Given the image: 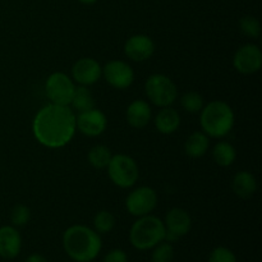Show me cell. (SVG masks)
I'll list each match as a JSON object with an SVG mask.
<instances>
[{
	"label": "cell",
	"mask_w": 262,
	"mask_h": 262,
	"mask_svg": "<svg viewBox=\"0 0 262 262\" xmlns=\"http://www.w3.org/2000/svg\"><path fill=\"white\" fill-rule=\"evenodd\" d=\"M76 90V83L64 72H54L45 82V92L51 104L69 106L72 96Z\"/></svg>",
	"instance_id": "7"
},
{
	"label": "cell",
	"mask_w": 262,
	"mask_h": 262,
	"mask_svg": "<svg viewBox=\"0 0 262 262\" xmlns=\"http://www.w3.org/2000/svg\"><path fill=\"white\" fill-rule=\"evenodd\" d=\"M233 66L241 74L257 73L262 67V51L256 43H245L237 49L233 56Z\"/></svg>",
	"instance_id": "11"
},
{
	"label": "cell",
	"mask_w": 262,
	"mask_h": 262,
	"mask_svg": "<svg viewBox=\"0 0 262 262\" xmlns=\"http://www.w3.org/2000/svg\"><path fill=\"white\" fill-rule=\"evenodd\" d=\"M71 109L74 113H82L86 110L95 107V99L92 92L90 91L87 86H76V90L72 96L71 104H69Z\"/></svg>",
	"instance_id": "20"
},
{
	"label": "cell",
	"mask_w": 262,
	"mask_h": 262,
	"mask_svg": "<svg viewBox=\"0 0 262 262\" xmlns=\"http://www.w3.org/2000/svg\"><path fill=\"white\" fill-rule=\"evenodd\" d=\"M165 241L164 222L155 215L137 217L129 230V242L136 250L148 251Z\"/></svg>",
	"instance_id": "4"
},
{
	"label": "cell",
	"mask_w": 262,
	"mask_h": 262,
	"mask_svg": "<svg viewBox=\"0 0 262 262\" xmlns=\"http://www.w3.org/2000/svg\"><path fill=\"white\" fill-rule=\"evenodd\" d=\"M71 77L74 83L79 86H91L99 82L102 77V67L96 59L81 58L73 64Z\"/></svg>",
	"instance_id": "13"
},
{
	"label": "cell",
	"mask_w": 262,
	"mask_h": 262,
	"mask_svg": "<svg viewBox=\"0 0 262 262\" xmlns=\"http://www.w3.org/2000/svg\"><path fill=\"white\" fill-rule=\"evenodd\" d=\"M154 123H155V128L159 133L173 135L181 127V115L176 109L170 106L160 107Z\"/></svg>",
	"instance_id": "17"
},
{
	"label": "cell",
	"mask_w": 262,
	"mask_h": 262,
	"mask_svg": "<svg viewBox=\"0 0 262 262\" xmlns=\"http://www.w3.org/2000/svg\"><path fill=\"white\" fill-rule=\"evenodd\" d=\"M77 2L81 3V4H84V5H92V4H95L97 0H77Z\"/></svg>",
	"instance_id": "31"
},
{
	"label": "cell",
	"mask_w": 262,
	"mask_h": 262,
	"mask_svg": "<svg viewBox=\"0 0 262 262\" xmlns=\"http://www.w3.org/2000/svg\"><path fill=\"white\" fill-rule=\"evenodd\" d=\"M25 262H49V261L45 256L40 255V253H32V255H30L27 258H26Z\"/></svg>",
	"instance_id": "30"
},
{
	"label": "cell",
	"mask_w": 262,
	"mask_h": 262,
	"mask_svg": "<svg viewBox=\"0 0 262 262\" xmlns=\"http://www.w3.org/2000/svg\"><path fill=\"white\" fill-rule=\"evenodd\" d=\"M77 129L87 137H99L106 130L107 118L104 112L92 107L76 114Z\"/></svg>",
	"instance_id": "12"
},
{
	"label": "cell",
	"mask_w": 262,
	"mask_h": 262,
	"mask_svg": "<svg viewBox=\"0 0 262 262\" xmlns=\"http://www.w3.org/2000/svg\"><path fill=\"white\" fill-rule=\"evenodd\" d=\"M200 114L202 132L211 138H223L232 132L235 115L232 106L222 100H214L204 105Z\"/></svg>",
	"instance_id": "3"
},
{
	"label": "cell",
	"mask_w": 262,
	"mask_h": 262,
	"mask_svg": "<svg viewBox=\"0 0 262 262\" xmlns=\"http://www.w3.org/2000/svg\"><path fill=\"white\" fill-rule=\"evenodd\" d=\"M76 132V113L71 106L50 102L41 107L33 118V137L48 148L64 147L73 140Z\"/></svg>",
	"instance_id": "1"
},
{
	"label": "cell",
	"mask_w": 262,
	"mask_h": 262,
	"mask_svg": "<svg viewBox=\"0 0 262 262\" xmlns=\"http://www.w3.org/2000/svg\"><path fill=\"white\" fill-rule=\"evenodd\" d=\"M30 220L31 210L27 205L17 204L13 206L12 211H10V222H12L13 227H25V225H27L30 223Z\"/></svg>",
	"instance_id": "27"
},
{
	"label": "cell",
	"mask_w": 262,
	"mask_h": 262,
	"mask_svg": "<svg viewBox=\"0 0 262 262\" xmlns=\"http://www.w3.org/2000/svg\"><path fill=\"white\" fill-rule=\"evenodd\" d=\"M102 77L113 89L125 90L135 82V71L127 61L114 59L102 67Z\"/></svg>",
	"instance_id": "9"
},
{
	"label": "cell",
	"mask_w": 262,
	"mask_h": 262,
	"mask_svg": "<svg viewBox=\"0 0 262 262\" xmlns=\"http://www.w3.org/2000/svg\"><path fill=\"white\" fill-rule=\"evenodd\" d=\"M145 92L151 104L158 107L170 106L178 97V89L173 79L161 73L151 74L146 79Z\"/></svg>",
	"instance_id": "5"
},
{
	"label": "cell",
	"mask_w": 262,
	"mask_h": 262,
	"mask_svg": "<svg viewBox=\"0 0 262 262\" xmlns=\"http://www.w3.org/2000/svg\"><path fill=\"white\" fill-rule=\"evenodd\" d=\"M151 250H152V252H151V261L152 262H173L174 247L168 241L158 243Z\"/></svg>",
	"instance_id": "26"
},
{
	"label": "cell",
	"mask_w": 262,
	"mask_h": 262,
	"mask_svg": "<svg viewBox=\"0 0 262 262\" xmlns=\"http://www.w3.org/2000/svg\"><path fill=\"white\" fill-rule=\"evenodd\" d=\"M210 147V137L201 130L191 133L184 142V152L188 158L199 159L206 155Z\"/></svg>",
	"instance_id": "19"
},
{
	"label": "cell",
	"mask_w": 262,
	"mask_h": 262,
	"mask_svg": "<svg viewBox=\"0 0 262 262\" xmlns=\"http://www.w3.org/2000/svg\"><path fill=\"white\" fill-rule=\"evenodd\" d=\"M151 117H152V109L150 106V102L146 100H133L125 110L127 123L136 129L145 128L150 123Z\"/></svg>",
	"instance_id": "16"
},
{
	"label": "cell",
	"mask_w": 262,
	"mask_h": 262,
	"mask_svg": "<svg viewBox=\"0 0 262 262\" xmlns=\"http://www.w3.org/2000/svg\"><path fill=\"white\" fill-rule=\"evenodd\" d=\"M257 179L247 170L238 171L232 181V189L239 199H251L257 192Z\"/></svg>",
	"instance_id": "18"
},
{
	"label": "cell",
	"mask_w": 262,
	"mask_h": 262,
	"mask_svg": "<svg viewBox=\"0 0 262 262\" xmlns=\"http://www.w3.org/2000/svg\"><path fill=\"white\" fill-rule=\"evenodd\" d=\"M239 31L250 38H258L261 35L260 20L253 15H245L238 22Z\"/></svg>",
	"instance_id": "25"
},
{
	"label": "cell",
	"mask_w": 262,
	"mask_h": 262,
	"mask_svg": "<svg viewBox=\"0 0 262 262\" xmlns=\"http://www.w3.org/2000/svg\"><path fill=\"white\" fill-rule=\"evenodd\" d=\"M102 262H128V255L120 248H114L105 255Z\"/></svg>",
	"instance_id": "29"
},
{
	"label": "cell",
	"mask_w": 262,
	"mask_h": 262,
	"mask_svg": "<svg viewBox=\"0 0 262 262\" xmlns=\"http://www.w3.org/2000/svg\"><path fill=\"white\" fill-rule=\"evenodd\" d=\"M94 229L101 234H107L115 227V216L107 210H100L94 216Z\"/></svg>",
	"instance_id": "23"
},
{
	"label": "cell",
	"mask_w": 262,
	"mask_h": 262,
	"mask_svg": "<svg viewBox=\"0 0 262 262\" xmlns=\"http://www.w3.org/2000/svg\"><path fill=\"white\" fill-rule=\"evenodd\" d=\"M22 251V237L13 225L0 227V257L13 260L18 257Z\"/></svg>",
	"instance_id": "15"
},
{
	"label": "cell",
	"mask_w": 262,
	"mask_h": 262,
	"mask_svg": "<svg viewBox=\"0 0 262 262\" xmlns=\"http://www.w3.org/2000/svg\"><path fill=\"white\" fill-rule=\"evenodd\" d=\"M158 206V193L147 186L138 187L125 199V209L132 216L141 217L151 214Z\"/></svg>",
	"instance_id": "8"
},
{
	"label": "cell",
	"mask_w": 262,
	"mask_h": 262,
	"mask_svg": "<svg viewBox=\"0 0 262 262\" xmlns=\"http://www.w3.org/2000/svg\"><path fill=\"white\" fill-rule=\"evenodd\" d=\"M181 105L186 112L200 113L204 107V96L197 91H187L182 95Z\"/></svg>",
	"instance_id": "24"
},
{
	"label": "cell",
	"mask_w": 262,
	"mask_h": 262,
	"mask_svg": "<svg viewBox=\"0 0 262 262\" xmlns=\"http://www.w3.org/2000/svg\"><path fill=\"white\" fill-rule=\"evenodd\" d=\"M164 227H165V241L174 243L191 232L192 217L184 209L174 207L166 212Z\"/></svg>",
	"instance_id": "10"
},
{
	"label": "cell",
	"mask_w": 262,
	"mask_h": 262,
	"mask_svg": "<svg viewBox=\"0 0 262 262\" xmlns=\"http://www.w3.org/2000/svg\"><path fill=\"white\" fill-rule=\"evenodd\" d=\"M209 262H238L237 256L230 248L217 246L210 252Z\"/></svg>",
	"instance_id": "28"
},
{
	"label": "cell",
	"mask_w": 262,
	"mask_h": 262,
	"mask_svg": "<svg viewBox=\"0 0 262 262\" xmlns=\"http://www.w3.org/2000/svg\"><path fill=\"white\" fill-rule=\"evenodd\" d=\"M212 158L217 165L222 168H228L237 159V151L234 146L228 141H219L212 148Z\"/></svg>",
	"instance_id": "21"
},
{
	"label": "cell",
	"mask_w": 262,
	"mask_h": 262,
	"mask_svg": "<svg viewBox=\"0 0 262 262\" xmlns=\"http://www.w3.org/2000/svg\"><path fill=\"white\" fill-rule=\"evenodd\" d=\"M112 151L109 147L104 145H96L90 148L87 154V161L92 168L101 170V169H106L107 164L112 160Z\"/></svg>",
	"instance_id": "22"
},
{
	"label": "cell",
	"mask_w": 262,
	"mask_h": 262,
	"mask_svg": "<svg viewBox=\"0 0 262 262\" xmlns=\"http://www.w3.org/2000/svg\"><path fill=\"white\" fill-rule=\"evenodd\" d=\"M155 53V42L143 33L130 36L124 43V54L133 61H146Z\"/></svg>",
	"instance_id": "14"
},
{
	"label": "cell",
	"mask_w": 262,
	"mask_h": 262,
	"mask_svg": "<svg viewBox=\"0 0 262 262\" xmlns=\"http://www.w3.org/2000/svg\"><path fill=\"white\" fill-rule=\"evenodd\" d=\"M64 252L74 262H91L100 255L102 241L99 233L87 225L74 224L67 228L61 238Z\"/></svg>",
	"instance_id": "2"
},
{
	"label": "cell",
	"mask_w": 262,
	"mask_h": 262,
	"mask_svg": "<svg viewBox=\"0 0 262 262\" xmlns=\"http://www.w3.org/2000/svg\"><path fill=\"white\" fill-rule=\"evenodd\" d=\"M106 169L110 181L123 189L133 187L140 178V168L136 160L124 154L113 155Z\"/></svg>",
	"instance_id": "6"
}]
</instances>
